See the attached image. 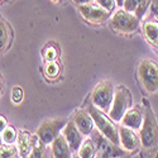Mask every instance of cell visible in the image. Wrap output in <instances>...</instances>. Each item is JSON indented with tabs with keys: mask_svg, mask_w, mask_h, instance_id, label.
Returning <instances> with one entry per match:
<instances>
[{
	"mask_svg": "<svg viewBox=\"0 0 158 158\" xmlns=\"http://www.w3.org/2000/svg\"><path fill=\"white\" fill-rule=\"evenodd\" d=\"M110 27L113 31L122 34H131L138 31L139 19L125 9H119L110 18Z\"/></svg>",
	"mask_w": 158,
	"mask_h": 158,
	"instance_id": "cell-5",
	"label": "cell"
},
{
	"mask_svg": "<svg viewBox=\"0 0 158 158\" xmlns=\"http://www.w3.org/2000/svg\"><path fill=\"white\" fill-rule=\"evenodd\" d=\"M69 120L66 119H61V118H56V119H48L44 120L41 125L38 127L35 135L39 138V140L43 142L46 146L48 144H52L55 142V139L61 135L63 131L64 127L67 125Z\"/></svg>",
	"mask_w": 158,
	"mask_h": 158,
	"instance_id": "cell-7",
	"label": "cell"
},
{
	"mask_svg": "<svg viewBox=\"0 0 158 158\" xmlns=\"http://www.w3.org/2000/svg\"><path fill=\"white\" fill-rule=\"evenodd\" d=\"M138 77L143 89L149 94L158 91V63L144 58L138 66Z\"/></svg>",
	"mask_w": 158,
	"mask_h": 158,
	"instance_id": "cell-3",
	"label": "cell"
},
{
	"mask_svg": "<svg viewBox=\"0 0 158 158\" xmlns=\"http://www.w3.org/2000/svg\"><path fill=\"white\" fill-rule=\"evenodd\" d=\"M53 158H72V149L70 148L67 140L63 137V134L58 135L55 142L51 144Z\"/></svg>",
	"mask_w": 158,
	"mask_h": 158,
	"instance_id": "cell-15",
	"label": "cell"
},
{
	"mask_svg": "<svg viewBox=\"0 0 158 158\" xmlns=\"http://www.w3.org/2000/svg\"><path fill=\"white\" fill-rule=\"evenodd\" d=\"M73 123L76 124L78 130L86 137L91 135L93 131L95 130V128H94L95 123L93 120V116L90 115V113L87 110H77L76 114L73 115Z\"/></svg>",
	"mask_w": 158,
	"mask_h": 158,
	"instance_id": "cell-11",
	"label": "cell"
},
{
	"mask_svg": "<svg viewBox=\"0 0 158 158\" xmlns=\"http://www.w3.org/2000/svg\"><path fill=\"white\" fill-rule=\"evenodd\" d=\"M124 2H125V0H116L118 6H123V5H124Z\"/></svg>",
	"mask_w": 158,
	"mask_h": 158,
	"instance_id": "cell-30",
	"label": "cell"
},
{
	"mask_svg": "<svg viewBox=\"0 0 158 158\" xmlns=\"http://www.w3.org/2000/svg\"><path fill=\"white\" fill-rule=\"evenodd\" d=\"M29 158H47L46 144L39 140L37 135L33 137V148L29 154Z\"/></svg>",
	"mask_w": 158,
	"mask_h": 158,
	"instance_id": "cell-19",
	"label": "cell"
},
{
	"mask_svg": "<svg viewBox=\"0 0 158 158\" xmlns=\"http://www.w3.org/2000/svg\"><path fill=\"white\" fill-rule=\"evenodd\" d=\"M87 111L90 113V115L93 116V120L95 123L96 129L100 133L108 138L111 143H114L115 146H119L120 144V139H119V128L115 125V122H113L109 116H106L104 111L99 110L98 108H95L93 104L89 106Z\"/></svg>",
	"mask_w": 158,
	"mask_h": 158,
	"instance_id": "cell-1",
	"label": "cell"
},
{
	"mask_svg": "<svg viewBox=\"0 0 158 158\" xmlns=\"http://www.w3.org/2000/svg\"><path fill=\"white\" fill-rule=\"evenodd\" d=\"M8 125H6V119H5V116H2L0 118V129H2V131L6 128Z\"/></svg>",
	"mask_w": 158,
	"mask_h": 158,
	"instance_id": "cell-28",
	"label": "cell"
},
{
	"mask_svg": "<svg viewBox=\"0 0 158 158\" xmlns=\"http://www.w3.org/2000/svg\"><path fill=\"white\" fill-rule=\"evenodd\" d=\"M18 139V133L14 129V127L8 125L3 131H2V140L5 146H13Z\"/></svg>",
	"mask_w": 158,
	"mask_h": 158,
	"instance_id": "cell-21",
	"label": "cell"
},
{
	"mask_svg": "<svg viewBox=\"0 0 158 158\" xmlns=\"http://www.w3.org/2000/svg\"><path fill=\"white\" fill-rule=\"evenodd\" d=\"M120 123L123 127H127L129 129L140 130L143 127V123H144V115L142 114L139 106L131 108L125 113V115Z\"/></svg>",
	"mask_w": 158,
	"mask_h": 158,
	"instance_id": "cell-13",
	"label": "cell"
},
{
	"mask_svg": "<svg viewBox=\"0 0 158 158\" xmlns=\"http://www.w3.org/2000/svg\"><path fill=\"white\" fill-rule=\"evenodd\" d=\"M119 139H120V146L125 151H135L140 144V138L137 135L135 130L129 129L123 125L119 128Z\"/></svg>",
	"mask_w": 158,
	"mask_h": 158,
	"instance_id": "cell-12",
	"label": "cell"
},
{
	"mask_svg": "<svg viewBox=\"0 0 158 158\" xmlns=\"http://www.w3.org/2000/svg\"><path fill=\"white\" fill-rule=\"evenodd\" d=\"M18 148L14 146H3L2 147V158H18Z\"/></svg>",
	"mask_w": 158,
	"mask_h": 158,
	"instance_id": "cell-23",
	"label": "cell"
},
{
	"mask_svg": "<svg viewBox=\"0 0 158 158\" xmlns=\"http://www.w3.org/2000/svg\"><path fill=\"white\" fill-rule=\"evenodd\" d=\"M18 152L22 158H29V154L33 148V137L28 133L27 130H20L18 131Z\"/></svg>",
	"mask_w": 158,
	"mask_h": 158,
	"instance_id": "cell-16",
	"label": "cell"
},
{
	"mask_svg": "<svg viewBox=\"0 0 158 158\" xmlns=\"http://www.w3.org/2000/svg\"><path fill=\"white\" fill-rule=\"evenodd\" d=\"M93 139L96 143L98 152L100 158H116V156H120L122 152L118 149V146H115L114 143H111L108 138H105L100 131L94 130L93 131Z\"/></svg>",
	"mask_w": 158,
	"mask_h": 158,
	"instance_id": "cell-9",
	"label": "cell"
},
{
	"mask_svg": "<svg viewBox=\"0 0 158 158\" xmlns=\"http://www.w3.org/2000/svg\"><path fill=\"white\" fill-rule=\"evenodd\" d=\"M63 137L66 138V140H67L70 148L75 152V151H78L81 147V144L84 143V134L81 133L80 130H78V128L76 127V124L73 123V120H69L67 125L64 127L63 131H62Z\"/></svg>",
	"mask_w": 158,
	"mask_h": 158,
	"instance_id": "cell-10",
	"label": "cell"
},
{
	"mask_svg": "<svg viewBox=\"0 0 158 158\" xmlns=\"http://www.w3.org/2000/svg\"><path fill=\"white\" fill-rule=\"evenodd\" d=\"M44 73L49 78H56L60 75V64L53 61V62H47L44 67Z\"/></svg>",
	"mask_w": 158,
	"mask_h": 158,
	"instance_id": "cell-22",
	"label": "cell"
},
{
	"mask_svg": "<svg viewBox=\"0 0 158 158\" xmlns=\"http://www.w3.org/2000/svg\"><path fill=\"white\" fill-rule=\"evenodd\" d=\"M56 57H57V51H56L55 47L49 46V47H47L44 49V60H46V62H53L56 60Z\"/></svg>",
	"mask_w": 158,
	"mask_h": 158,
	"instance_id": "cell-26",
	"label": "cell"
},
{
	"mask_svg": "<svg viewBox=\"0 0 158 158\" xmlns=\"http://www.w3.org/2000/svg\"><path fill=\"white\" fill-rule=\"evenodd\" d=\"M76 5H85V4H90L91 0H72Z\"/></svg>",
	"mask_w": 158,
	"mask_h": 158,
	"instance_id": "cell-29",
	"label": "cell"
},
{
	"mask_svg": "<svg viewBox=\"0 0 158 158\" xmlns=\"http://www.w3.org/2000/svg\"><path fill=\"white\" fill-rule=\"evenodd\" d=\"M140 144L146 149L158 148V124L151 106L146 108L144 113V123L139 130Z\"/></svg>",
	"mask_w": 158,
	"mask_h": 158,
	"instance_id": "cell-2",
	"label": "cell"
},
{
	"mask_svg": "<svg viewBox=\"0 0 158 158\" xmlns=\"http://www.w3.org/2000/svg\"><path fill=\"white\" fill-rule=\"evenodd\" d=\"M130 102H131V95L129 93V90L125 86L115 87L114 100L111 104V108L108 113L109 118L115 123H120L125 113L130 108Z\"/></svg>",
	"mask_w": 158,
	"mask_h": 158,
	"instance_id": "cell-4",
	"label": "cell"
},
{
	"mask_svg": "<svg viewBox=\"0 0 158 158\" xmlns=\"http://www.w3.org/2000/svg\"><path fill=\"white\" fill-rule=\"evenodd\" d=\"M154 158H158V148H157V151H156V153H154Z\"/></svg>",
	"mask_w": 158,
	"mask_h": 158,
	"instance_id": "cell-31",
	"label": "cell"
},
{
	"mask_svg": "<svg viewBox=\"0 0 158 158\" xmlns=\"http://www.w3.org/2000/svg\"><path fill=\"white\" fill-rule=\"evenodd\" d=\"M115 95V87L110 81L99 82L91 95V102L95 108L104 113H109Z\"/></svg>",
	"mask_w": 158,
	"mask_h": 158,
	"instance_id": "cell-6",
	"label": "cell"
},
{
	"mask_svg": "<svg viewBox=\"0 0 158 158\" xmlns=\"http://www.w3.org/2000/svg\"><path fill=\"white\" fill-rule=\"evenodd\" d=\"M98 153V147L94 139H85L78 149V158H95Z\"/></svg>",
	"mask_w": 158,
	"mask_h": 158,
	"instance_id": "cell-17",
	"label": "cell"
},
{
	"mask_svg": "<svg viewBox=\"0 0 158 158\" xmlns=\"http://www.w3.org/2000/svg\"><path fill=\"white\" fill-rule=\"evenodd\" d=\"M11 101L14 102V104H20L23 101V98H24V93H23V90L20 86H15V87H13L11 90Z\"/></svg>",
	"mask_w": 158,
	"mask_h": 158,
	"instance_id": "cell-24",
	"label": "cell"
},
{
	"mask_svg": "<svg viewBox=\"0 0 158 158\" xmlns=\"http://www.w3.org/2000/svg\"><path fill=\"white\" fill-rule=\"evenodd\" d=\"M143 33L152 44L158 46V22H146L143 24Z\"/></svg>",
	"mask_w": 158,
	"mask_h": 158,
	"instance_id": "cell-18",
	"label": "cell"
},
{
	"mask_svg": "<svg viewBox=\"0 0 158 158\" xmlns=\"http://www.w3.org/2000/svg\"><path fill=\"white\" fill-rule=\"evenodd\" d=\"M0 33H2V37H0V47H2V52H4L8 48V44L10 43L11 33L9 29V25L3 19H2V24H0Z\"/></svg>",
	"mask_w": 158,
	"mask_h": 158,
	"instance_id": "cell-20",
	"label": "cell"
},
{
	"mask_svg": "<svg viewBox=\"0 0 158 158\" xmlns=\"http://www.w3.org/2000/svg\"><path fill=\"white\" fill-rule=\"evenodd\" d=\"M51 2H53V3H60L61 0H51Z\"/></svg>",
	"mask_w": 158,
	"mask_h": 158,
	"instance_id": "cell-32",
	"label": "cell"
},
{
	"mask_svg": "<svg viewBox=\"0 0 158 158\" xmlns=\"http://www.w3.org/2000/svg\"><path fill=\"white\" fill-rule=\"evenodd\" d=\"M95 3H96L98 5H100L101 8L106 9V10L110 11V13L115 9V6H118L116 0H95Z\"/></svg>",
	"mask_w": 158,
	"mask_h": 158,
	"instance_id": "cell-25",
	"label": "cell"
},
{
	"mask_svg": "<svg viewBox=\"0 0 158 158\" xmlns=\"http://www.w3.org/2000/svg\"><path fill=\"white\" fill-rule=\"evenodd\" d=\"M151 2L152 0H125L123 9H125L129 13H133L140 20L147 14V10L151 6Z\"/></svg>",
	"mask_w": 158,
	"mask_h": 158,
	"instance_id": "cell-14",
	"label": "cell"
},
{
	"mask_svg": "<svg viewBox=\"0 0 158 158\" xmlns=\"http://www.w3.org/2000/svg\"><path fill=\"white\" fill-rule=\"evenodd\" d=\"M77 10L80 13V15L91 24H102L110 17V11L101 8L96 3L77 5Z\"/></svg>",
	"mask_w": 158,
	"mask_h": 158,
	"instance_id": "cell-8",
	"label": "cell"
},
{
	"mask_svg": "<svg viewBox=\"0 0 158 158\" xmlns=\"http://www.w3.org/2000/svg\"><path fill=\"white\" fill-rule=\"evenodd\" d=\"M149 9L153 15H158V0H152Z\"/></svg>",
	"mask_w": 158,
	"mask_h": 158,
	"instance_id": "cell-27",
	"label": "cell"
}]
</instances>
